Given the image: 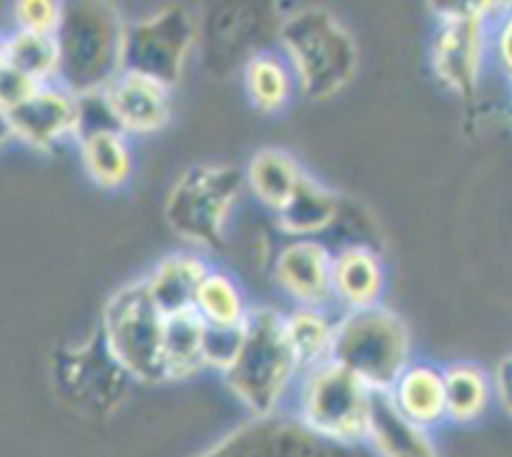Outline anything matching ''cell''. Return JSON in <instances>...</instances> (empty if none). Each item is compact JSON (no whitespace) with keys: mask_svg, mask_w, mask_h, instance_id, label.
Masks as SVG:
<instances>
[{"mask_svg":"<svg viewBox=\"0 0 512 457\" xmlns=\"http://www.w3.org/2000/svg\"><path fill=\"white\" fill-rule=\"evenodd\" d=\"M302 367L289 345L284 314L272 307H251L239 329V345L221 380L231 395L256 420H267L277 412L279 402L297 385Z\"/></svg>","mask_w":512,"mask_h":457,"instance_id":"obj_1","label":"cell"},{"mask_svg":"<svg viewBox=\"0 0 512 457\" xmlns=\"http://www.w3.org/2000/svg\"><path fill=\"white\" fill-rule=\"evenodd\" d=\"M277 43L309 101H327L352 83L359 48L349 28L332 11L319 6L287 13L277 26Z\"/></svg>","mask_w":512,"mask_h":457,"instance_id":"obj_2","label":"cell"},{"mask_svg":"<svg viewBox=\"0 0 512 457\" xmlns=\"http://www.w3.org/2000/svg\"><path fill=\"white\" fill-rule=\"evenodd\" d=\"M329 360L352 372L374 395H387L412 362V332L384 304L342 312L334 324Z\"/></svg>","mask_w":512,"mask_h":457,"instance_id":"obj_3","label":"cell"},{"mask_svg":"<svg viewBox=\"0 0 512 457\" xmlns=\"http://www.w3.org/2000/svg\"><path fill=\"white\" fill-rule=\"evenodd\" d=\"M123 18L111 3L63 6L56 33L61 51L58 83L78 98L96 96L121 73Z\"/></svg>","mask_w":512,"mask_h":457,"instance_id":"obj_4","label":"cell"},{"mask_svg":"<svg viewBox=\"0 0 512 457\" xmlns=\"http://www.w3.org/2000/svg\"><path fill=\"white\" fill-rule=\"evenodd\" d=\"M374 392L352 372L327 360L297 380V422L319 440L352 447L369 440Z\"/></svg>","mask_w":512,"mask_h":457,"instance_id":"obj_5","label":"cell"},{"mask_svg":"<svg viewBox=\"0 0 512 457\" xmlns=\"http://www.w3.org/2000/svg\"><path fill=\"white\" fill-rule=\"evenodd\" d=\"M164 332L166 314L154 304L144 279L108 297L101 314V337L128 380L144 385L166 382Z\"/></svg>","mask_w":512,"mask_h":457,"instance_id":"obj_6","label":"cell"},{"mask_svg":"<svg viewBox=\"0 0 512 457\" xmlns=\"http://www.w3.org/2000/svg\"><path fill=\"white\" fill-rule=\"evenodd\" d=\"M241 191L244 171L236 166L191 164L166 196V224L191 247L219 249Z\"/></svg>","mask_w":512,"mask_h":457,"instance_id":"obj_7","label":"cell"},{"mask_svg":"<svg viewBox=\"0 0 512 457\" xmlns=\"http://www.w3.org/2000/svg\"><path fill=\"white\" fill-rule=\"evenodd\" d=\"M199 41L194 16L181 6L123 23L121 71L154 78L174 91Z\"/></svg>","mask_w":512,"mask_h":457,"instance_id":"obj_8","label":"cell"},{"mask_svg":"<svg viewBox=\"0 0 512 457\" xmlns=\"http://www.w3.org/2000/svg\"><path fill=\"white\" fill-rule=\"evenodd\" d=\"M437 16L432 73L455 96L477 91L487 53V3H430Z\"/></svg>","mask_w":512,"mask_h":457,"instance_id":"obj_9","label":"cell"},{"mask_svg":"<svg viewBox=\"0 0 512 457\" xmlns=\"http://www.w3.org/2000/svg\"><path fill=\"white\" fill-rule=\"evenodd\" d=\"M53 380L58 392L88 415H103L118 407L123 390L131 382L108 355L101 332L83 345L58 352L53 357Z\"/></svg>","mask_w":512,"mask_h":457,"instance_id":"obj_10","label":"cell"},{"mask_svg":"<svg viewBox=\"0 0 512 457\" xmlns=\"http://www.w3.org/2000/svg\"><path fill=\"white\" fill-rule=\"evenodd\" d=\"M101 106L113 129L126 136H149L164 129L174 111V91L154 78L121 71L101 93Z\"/></svg>","mask_w":512,"mask_h":457,"instance_id":"obj_11","label":"cell"},{"mask_svg":"<svg viewBox=\"0 0 512 457\" xmlns=\"http://www.w3.org/2000/svg\"><path fill=\"white\" fill-rule=\"evenodd\" d=\"M13 139L36 151H51L66 139L81 134V98L63 88L61 83H48L23 101L16 111L6 116Z\"/></svg>","mask_w":512,"mask_h":457,"instance_id":"obj_12","label":"cell"},{"mask_svg":"<svg viewBox=\"0 0 512 457\" xmlns=\"http://www.w3.org/2000/svg\"><path fill=\"white\" fill-rule=\"evenodd\" d=\"M332 254L319 239H292L274 257V284L294 307L329 309L334 304Z\"/></svg>","mask_w":512,"mask_h":457,"instance_id":"obj_13","label":"cell"},{"mask_svg":"<svg viewBox=\"0 0 512 457\" xmlns=\"http://www.w3.org/2000/svg\"><path fill=\"white\" fill-rule=\"evenodd\" d=\"M384 267L369 244H344L332 254V297L342 312L382 304Z\"/></svg>","mask_w":512,"mask_h":457,"instance_id":"obj_14","label":"cell"},{"mask_svg":"<svg viewBox=\"0 0 512 457\" xmlns=\"http://www.w3.org/2000/svg\"><path fill=\"white\" fill-rule=\"evenodd\" d=\"M387 397L392 407L420 430L430 432L432 427L447 420L445 375H442V367L432 362L412 360L410 367L397 377Z\"/></svg>","mask_w":512,"mask_h":457,"instance_id":"obj_15","label":"cell"},{"mask_svg":"<svg viewBox=\"0 0 512 457\" xmlns=\"http://www.w3.org/2000/svg\"><path fill=\"white\" fill-rule=\"evenodd\" d=\"M209 269L211 264L199 252H174L156 262V267L144 277V284L156 307L169 317L194 309L196 292Z\"/></svg>","mask_w":512,"mask_h":457,"instance_id":"obj_16","label":"cell"},{"mask_svg":"<svg viewBox=\"0 0 512 457\" xmlns=\"http://www.w3.org/2000/svg\"><path fill=\"white\" fill-rule=\"evenodd\" d=\"M78 154L88 179L103 191H116L134 174L128 136L113 126H91L78 134Z\"/></svg>","mask_w":512,"mask_h":457,"instance_id":"obj_17","label":"cell"},{"mask_svg":"<svg viewBox=\"0 0 512 457\" xmlns=\"http://www.w3.org/2000/svg\"><path fill=\"white\" fill-rule=\"evenodd\" d=\"M339 214H342V201L337 191L304 174L292 199L277 211V226L292 239H317L337 224Z\"/></svg>","mask_w":512,"mask_h":457,"instance_id":"obj_18","label":"cell"},{"mask_svg":"<svg viewBox=\"0 0 512 457\" xmlns=\"http://www.w3.org/2000/svg\"><path fill=\"white\" fill-rule=\"evenodd\" d=\"M307 171L297 159L284 149H262L256 151L244 169V189L251 191L256 201L277 214L292 194L297 191L299 181Z\"/></svg>","mask_w":512,"mask_h":457,"instance_id":"obj_19","label":"cell"},{"mask_svg":"<svg viewBox=\"0 0 512 457\" xmlns=\"http://www.w3.org/2000/svg\"><path fill=\"white\" fill-rule=\"evenodd\" d=\"M206 339H209V327L194 309L166 317V380H186L206 370Z\"/></svg>","mask_w":512,"mask_h":457,"instance_id":"obj_20","label":"cell"},{"mask_svg":"<svg viewBox=\"0 0 512 457\" xmlns=\"http://www.w3.org/2000/svg\"><path fill=\"white\" fill-rule=\"evenodd\" d=\"M379 457H437L430 432L407 422L387 395H374L369 440Z\"/></svg>","mask_w":512,"mask_h":457,"instance_id":"obj_21","label":"cell"},{"mask_svg":"<svg viewBox=\"0 0 512 457\" xmlns=\"http://www.w3.org/2000/svg\"><path fill=\"white\" fill-rule=\"evenodd\" d=\"M244 91L251 106L262 113H279L287 108L297 91V81L282 53L262 51L241 68Z\"/></svg>","mask_w":512,"mask_h":457,"instance_id":"obj_22","label":"cell"},{"mask_svg":"<svg viewBox=\"0 0 512 457\" xmlns=\"http://www.w3.org/2000/svg\"><path fill=\"white\" fill-rule=\"evenodd\" d=\"M442 375H445L447 420L455 425H470L480 420L495 392L485 367L475 362H452L442 367Z\"/></svg>","mask_w":512,"mask_h":457,"instance_id":"obj_23","label":"cell"},{"mask_svg":"<svg viewBox=\"0 0 512 457\" xmlns=\"http://www.w3.org/2000/svg\"><path fill=\"white\" fill-rule=\"evenodd\" d=\"M249 309L239 282L231 274L211 267L194 299V312L204 319L206 327L236 332L249 317Z\"/></svg>","mask_w":512,"mask_h":457,"instance_id":"obj_24","label":"cell"},{"mask_svg":"<svg viewBox=\"0 0 512 457\" xmlns=\"http://www.w3.org/2000/svg\"><path fill=\"white\" fill-rule=\"evenodd\" d=\"M334 324H337V317H332L329 309L294 307L292 312L284 314V329H287L289 345L297 355L302 372L329 360Z\"/></svg>","mask_w":512,"mask_h":457,"instance_id":"obj_25","label":"cell"},{"mask_svg":"<svg viewBox=\"0 0 512 457\" xmlns=\"http://www.w3.org/2000/svg\"><path fill=\"white\" fill-rule=\"evenodd\" d=\"M6 63L31 78L36 86L58 83L61 51L56 36L16 31L6 38Z\"/></svg>","mask_w":512,"mask_h":457,"instance_id":"obj_26","label":"cell"},{"mask_svg":"<svg viewBox=\"0 0 512 457\" xmlns=\"http://www.w3.org/2000/svg\"><path fill=\"white\" fill-rule=\"evenodd\" d=\"M13 13H16L18 31L56 36L63 21V3H53V0H21V3H16Z\"/></svg>","mask_w":512,"mask_h":457,"instance_id":"obj_27","label":"cell"},{"mask_svg":"<svg viewBox=\"0 0 512 457\" xmlns=\"http://www.w3.org/2000/svg\"><path fill=\"white\" fill-rule=\"evenodd\" d=\"M41 86L31 81V78L23 76L21 71H16L13 66L3 63L0 66V116L6 119L8 113L16 111L23 101L33 96Z\"/></svg>","mask_w":512,"mask_h":457,"instance_id":"obj_28","label":"cell"},{"mask_svg":"<svg viewBox=\"0 0 512 457\" xmlns=\"http://www.w3.org/2000/svg\"><path fill=\"white\" fill-rule=\"evenodd\" d=\"M492 390H495L502 410H505L507 417L512 420V355H507L505 360H500V365H497L495 377H492Z\"/></svg>","mask_w":512,"mask_h":457,"instance_id":"obj_29","label":"cell"},{"mask_svg":"<svg viewBox=\"0 0 512 457\" xmlns=\"http://www.w3.org/2000/svg\"><path fill=\"white\" fill-rule=\"evenodd\" d=\"M495 53H497V58H500L502 68H505L512 78V13L507 18H502L500 26H497Z\"/></svg>","mask_w":512,"mask_h":457,"instance_id":"obj_30","label":"cell"},{"mask_svg":"<svg viewBox=\"0 0 512 457\" xmlns=\"http://www.w3.org/2000/svg\"><path fill=\"white\" fill-rule=\"evenodd\" d=\"M8 139H13V136H11V131H8V124H6V119H3V116H0V146L6 144Z\"/></svg>","mask_w":512,"mask_h":457,"instance_id":"obj_31","label":"cell"},{"mask_svg":"<svg viewBox=\"0 0 512 457\" xmlns=\"http://www.w3.org/2000/svg\"><path fill=\"white\" fill-rule=\"evenodd\" d=\"M6 38L8 36H0V66L6 63Z\"/></svg>","mask_w":512,"mask_h":457,"instance_id":"obj_32","label":"cell"}]
</instances>
